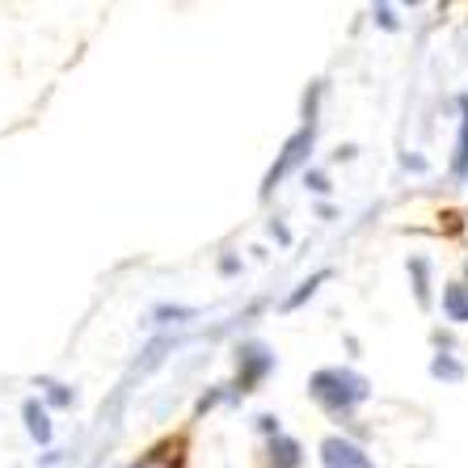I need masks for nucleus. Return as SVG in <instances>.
Listing matches in <instances>:
<instances>
[{
  "label": "nucleus",
  "instance_id": "39448f33",
  "mask_svg": "<svg viewBox=\"0 0 468 468\" xmlns=\"http://www.w3.org/2000/svg\"><path fill=\"white\" fill-rule=\"evenodd\" d=\"M266 456H271L266 460L271 468H300L304 464V447L295 443L292 435H274L271 447H266Z\"/></svg>",
  "mask_w": 468,
  "mask_h": 468
},
{
  "label": "nucleus",
  "instance_id": "a211bd4d",
  "mask_svg": "<svg viewBox=\"0 0 468 468\" xmlns=\"http://www.w3.org/2000/svg\"><path fill=\"white\" fill-rule=\"evenodd\" d=\"M464 271H468V261H464Z\"/></svg>",
  "mask_w": 468,
  "mask_h": 468
},
{
  "label": "nucleus",
  "instance_id": "f257e3e1",
  "mask_svg": "<svg viewBox=\"0 0 468 468\" xmlns=\"http://www.w3.org/2000/svg\"><path fill=\"white\" fill-rule=\"evenodd\" d=\"M308 392H313V401L321 405L325 414L350 418L367 401L371 384H367V376H359V371H350V367H321V371H313Z\"/></svg>",
  "mask_w": 468,
  "mask_h": 468
},
{
  "label": "nucleus",
  "instance_id": "9b49d317",
  "mask_svg": "<svg viewBox=\"0 0 468 468\" xmlns=\"http://www.w3.org/2000/svg\"><path fill=\"white\" fill-rule=\"evenodd\" d=\"M410 274H414V300L418 308H431V261L410 258Z\"/></svg>",
  "mask_w": 468,
  "mask_h": 468
},
{
  "label": "nucleus",
  "instance_id": "dca6fc26",
  "mask_svg": "<svg viewBox=\"0 0 468 468\" xmlns=\"http://www.w3.org/2000/svg\"><path fill=\"white\" fill-rule=\"evenodd\" d=\"M271 237H274V240H283V245H287V240H292V232H287L283 224H279V219H271Z\"/></svg>",
  "mask_w": 468,
  "mask_h": 468
},
{
  "label": "nucleus",
  "instance_id": "2eb2a0df",
  "mask_svg": "<svg viewBox=\"0 0 468 468\" xmlns=\"http://www.w3.org/2000/svg\"><path fill=\"white\" fill-rule=\"evenodd\" d=\"M376 17H380V26H384V30H397V17H392V9H388V5H380V9H376Z\"/></svg>",
  "mask_w": 468,
  "mask_h": 468
},
{
  "label": "nucleus",
  "instance_id": "4468645a",
  "mask_svg": "<svg viewBox=\"0 0 468 468\" xmlns=\"http://www.w3.org/2000/svg\"><path fill=\"white\" fill-rule=\"evenodd\" d=\"M258 431H261V435H283V431H279V418H274V414H261L258 418Z\"/></svg>",
  "mask_w": 468,
  "mask_h": 468
},
{
  "label": "nucleus",
  "instance_id": "f3484780",
  "mask_svg": "<svg viewBox=\"0 0 468 468\" xmlns=\"http://www.w3.org/2000/svg\"><path fill=\"white\" fill-rule=\"evenodd\" d=\"M148 464H153V460H140V464H131V468H148Z\"/></svg>",
  "mask_w": 468,
  "mask_h": 468
},
{
  "label": "nucleus",
  "instance_id": "423d86ee",
  "mask_svg": "<svg viewBox=\"0 0 468 468\" xmlns=\"http://www.w3.org/2000/svg\"><path fill=\"white\" fill-rule=\"evenodd\" d=\"M22 418H26V431H30L34 443H51L55 426H51V414H47V405H38V401L30 397V401L22 405Z\"/></svg>",
  "mask_w": 468,
  "mask_h": 468
},
{
  "label": "nucleus",
  "instance_id": "20e7f679",
  "mask_svg": "<svg viewBox=\"0 0 468 468\" xmlns=\"http://www.w3.org/2000/svg\"><path fill=\"white\" fill-rule=\"evenodd\" d=\"M321 464L325 468H376V460L359 443H350L342 435H329V439H321Z\"/></svg>",
  "mask_w": 468,
  "mask_h": 468
},
{
  "label": "nucleus",
  "instance_id": "f8f14e48",
  "mask_svg": "<svg viewBox=\"0 0 468 468\" xmlns=\"http://www.w3.org/2000/svg\"><path fill=\"white\" fill-rule=\"evenodd\" d=\"M38 388H43V392H47V401H51V405H59V410H68V405L77 401V392L68 388V384H59V380H47V376H43V380H38Z\"/></svg>",
  "mask_w": 468,
  "mask_h": 468
},
{
  "label": "nucleus",
  "instance_id": "9d476101",
  "mask_svg": "<svg viewBox=\"0 0 468 468\" xmlns=\"http://www.w3.org/2000/svg\"><path fill=\"white\" fill-rule=\"evenodd\" d=\"M431 376H435V380H443V384H464V363L456 359V355H435V359H431Z\"/></svg>",
  "mask_w": 468,
  "mask_h": 468
},
{
  "label": "nucleus",
  "instance_id": "1a4fd4ad",
  "mask_svg": "<svg viewBox=\"0 0 468 468\" xmlns=\"http://www.w3.org/2000/svg\"><path fill=\"white\" fill-rule=\"evenodd\" d=\"M452 177H468V98H460V140H456Z\"/></svg>",
  "mask_w": 468,
  "mask_h": 468
},
{
  "label": "nucleus",
  "instance_id": "ddd939ff",
  "mask_svg": "<svg viewBox=\"0 0 468 468\" xmlns=\"http://www.w3.org/2000/svg\"><path fill=\"white\" fill-rule=\"evenodd\" d=\"M304 186L313 190V195H329V190H334V186H329V177L321 174V169H308V174H304Z\"/></svg>",
  "mask_w": 468,
  "mask_h": 468
},
{
  "label": "nucleus",
  "instance_id": "7ed1b4c3",
  "mask_svg": "<svg viewBox=\"0 0 468 468\" xmlns=\"http://www.w3.org/2000/svg\"><path fill=\"white\" fill-rule=\"evenodd\" d=\"M274 371V350L266 342H240L237 346V392H253Z\"/></svg>",
  "mask_w": 468,
  "mask_h": 468
},
{
  "label": "nucleus",
  "instance_id": "f03ea898",
  "mask_svg": "<svg viewBox=\"0 0 468 468\" xmlns=\"http://www.w3.org/2000/svg\"><path fill=\"white\" fill-rule=\"evenodd\" d=\"M313 144H316V122H304V127L295 131L292 140L283 144V153L274 156V165L266 169V177H261V198H271L274 195V186L283 182L292 169H300V165L308 161V153H313Z\"/></svg>",
  "mask_w": 468,
  "mask_h": 468
},
{
  "label": "nucleus",
  "instance_id": "6e6552de",
  "mask_svg": "<svg viewBox=\"0 0 468 468\" xmlns=\"http://www.w3.org/2000/svg\"><path fill=\"white\" fill-rule=\"evenodd\" d=\"M329 279H334V271H316L313 279H304V283H300V287H295V292L283 300V313H295V308L304 304V300H313V295L321 292V283H329Z\"/></svg>",
  "mask_w": 468,
  "mask_h": 468
},
{
  "label": "nucleus",
  "instance_id": "0eeeda50",
  "mask_svg": "<svg viewBox=\"0 0 468 468\" xmlns=\"http://www.w3.org/2000/svg\"><path fill=\"white\" fill-rule=\"evenodd\" d=\"M443 316L464 325L468 321V283H447L443 287Z\"/></svg>",
  "mask_w": 468,
  "mask_h": 468
}]
</instances>
